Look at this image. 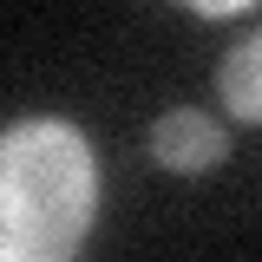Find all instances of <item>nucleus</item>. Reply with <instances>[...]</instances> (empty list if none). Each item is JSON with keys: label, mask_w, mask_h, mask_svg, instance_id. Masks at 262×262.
I'll return each mask as SVG.
<instances>
[{"label": "nucleus", "mask_w": 262, "mask_h": 262, "mask_svg": "<svg viewBox=\"0 0 262 262\" xmlns=\"http://www.w3.org/2000/svg\"><path fill=\"white\" fill-rule=\"evenodd\" d=\"M98 158L72 118L0 131V262H72L92 236Z\"/></svg>", "instance_id": "obj_1"}, {"label": "nucleus", "mask_w": 262, "mask_h": 262, "mask_svg": "<svg viewBox=\"0 0 262 262\" xmlns=\"http://www.w3.org/2000/svg\"><path fill=\"white\" fill-rule=\"evenodd\" d=\"M223 151H229V138H223V125L210 112L177 105V112H164L158 125H151V158L164 170H177V177H196V170L223 164Z\"/></svg>", "instance_id": "obj_2"}, {"label": "nucleus", "mask_w": 262, "mask_h": 262, "mask_svg": "<svg viewBox=\"0 0 262 262\" xmlns=\"http://www.w3.org/2000/svg\"><path fill=\"white\" fill-rule=\"evenodd\" d=\"M216 92H223V105L243 118V125H262V33L236 39V46L223 53V66H216Z\"/></svg>", "instance_id": "obj_3"}, {"label": "nucleus", "mask_w": 262, "mask_h": 262, "mask_svg": "<svg viewBox=\"0 0 262 262\" xmlns=\"http://www.w3.org/2000/svg\"><path fill=\"white\" fill-rule=\"evenodd\" d=\"M190 13H203V20H229V13H249V0H190Z\"/></svg>", "instance_id": "obj_4"}]
</instances>
